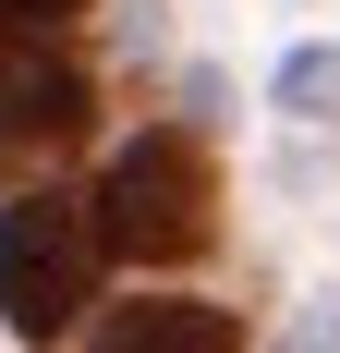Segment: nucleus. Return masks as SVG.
Here are the masks:
<instances>
[{"instance_id":"f03ea898","label":"nucleus","mask_w":340,"mask_h":353,"mask_svg":"<svg viewBox=\"0 0 340 353\" xmlns=\"http://www.w3.org/2000/svg\"><path fill=\"white\" fill-rule=\"evenodd\" d=\"M98 232H109V256H134V268L206 256L219 244V159H206L195 134H134L98 171Z\"/></svg>"},{"instance_id":"39448f33","label":"nucleus","mask_w":340,"mask_h":353,"mask_svg":"<svg viewBox=\"0 0 340 353\" xmlns=\"http://www.w3.org/2000/svg\"><path fill=\"white\" fill-rule=\"evenodd\" d=\"M279 110L328 122V110H340V49H292V61H279Z\"/></svg>"},{"instance_id":"f257e3e1","label":"nucleus","mask_w":340,"mask_h":353,"mask_svg":"<svg viewBox=\"0 0 340 353\" xmlns=\"http://www.w3.org/2000/svg\"><path fill=\"white\" fill-rule=\"evenodd\" d=\"M98 195H61V183L36 171L12 208H0V329L12 341H61L85 305H98Z\"/></svg>"},{"instance_id":"20e7f679","label":"nucleus","mask_w":340,"mask_h":353,"mask_svg":"<svg viewBox=\"0 0 340 353\" xmlns=\"http://www.w3.org/2000/svg\"><path fill=\"white\" fill-rule=\"evenodd\" d=\"M98 341L109 353H231L243 317H219V305H134V317H109Z\"/></svg>"},{"instance_id":"423d86ee","label":"nucleus","mask_w":340,"mask_h":353,"mask_svg":"<svg viewBox=\"0 0 340 353\" xmlns=\"http://www.w3.org/2000/svg\"><path fill=\"white\" fill-rule=\"evenodd\" d=\"M12 37H36V12H25V0H0V49H12Z\"/></svg>"},{"instance_id":"7ed1b4c3","label":"nucleus","mask_w":340,"mask_h":353,"mask_svg":"<svg viewBox=\"0 0 340 353\" xmlns=\"http://www.w3.org/2000/svg\"><path fill=\"white\" fill-rule=\"evenodd\" d=\"M85 134H98V85L73 61H12L0 73V171H49Z\"/></svg>"},{"instance_id":"0eeeda50","label":"nucleus","mask_w":340,"mask_h":353,"mask_svg":"<svg viewBox=\"0 0 340 353\" xmlns=\"http://www.w3.org/2000/svg\"><path fill=\"white\" fill-rule=\"evenodd\" d=\"M25 12H36V25H61V12H85V0H25Z\"/></svg>"}]
</instances>
